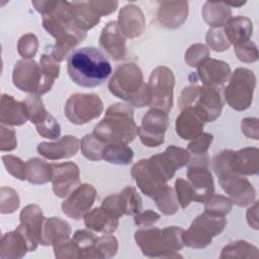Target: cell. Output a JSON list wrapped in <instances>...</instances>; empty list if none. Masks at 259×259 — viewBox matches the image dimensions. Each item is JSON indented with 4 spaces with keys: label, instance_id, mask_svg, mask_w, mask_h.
I'll list each match as a JSON object with an SVG mask.
<instances>
[{
    "label": "cell",
    "instance_id": "obj_1",
    "mask_svg": "<svg viewBox=\"0 0 259 259\" xmlns=\"http://www.w3.org/2000/svg\"><path fill=\"white\" fill-rule=\"evenodd\" d=\"M42 26L56 39L55 45L50 47V54L59 63L82 42L87 34L74 22L72 3L69 1L50 0L48 11L42 15Z\"/></svg>",
    "mask_w": 259,
    "mask_h": 259
},
{
    "label": "cell",
    "instance_id": "obj_2",
    "mask_svg": "<svg viewBox=\"0 0 259 259\" xmlns=\"http://www.w3.org/2000/svg\"><path fill=\"white\" fill-rule=\"evenodd\" d=\"M71 80L86 88L101 85L111 74L112 68L106 56L97 48L84 47L73 51L67 61Z\"/></svg>",
    "mask_w": 259,
    "mask_h": 259
},
{
    "label": "cell",
    "instance_id": "obj_3",
    "mask_svg": "<svg viewBox=\"0 0 259 259\" xmlns=\"http://www.w3.org/2000/svg\"><path fill=\"white\" fill-rule=\"evenodd\" d=\"M92 134L106 145H127L133 142L138 135L134 108L125 103L111 104L106 109L103 118L94 126Z\"/></svg>",
    "mask_w": 259,
    "mask_h": 259
},
{
    "label": "cell",
    "instance_id": "obj_4",
    "mask_svg": "<svg viewBox=\"0 0 259 259\" xmlns=\"http://www.w3.org/2000/svg\"><path fill=\"white\" fill-rule=\"evenodd\" d=\"M232 150H223L218 153L211 159V168L232 203L241 207L249 206L256 200V190L244 175L232 169Z\"/></svg>",
    "mask_w": 259,
    "mask_h": 259
},
{
    "label": "cell",
    "instance_id": "obj_5",
    "mask_svg": "<svg viewBox=\"0 0 259 259\" xmlns=\"http://www.w3.org/2000/svg\"><path fill=\"white\" fill-rule=\"evenodd\" d=\"M256 87V76L253 71L247 68H237L229 79L224 89L225 100L228 105L237 111L248 109L253 100Z\"/></svg>",
    "mask_w": 259,
    "mask_h": 259
},
{
    "label": "cell",
    "instance_id": "obj_6",
    "mask_svg": "<svg viewBox=\"0 0 259 259\" xmlns=\"http://www.w3.org/2000/svg\"><path fill=\"white\" fill-rule=\"evenodd\" d=\"M143 73L134 63H124L118 66L108 82V89L115 97L128 104L145 86Z\"/></svg>",
    "mask_w": 259,
    "mask_h": 259
},
{
    "label": "cell",
    "instance_id": "obj_7",
    "mask_svg": "<svg viewBox=\"0 0 259 259\" xmlns=\"http://www.w3.org/2000/svg\"><path fill=\"white\" fill-rule=\"evenodd\" d=\"M64 111L70 122L81 125L101 115L103 102L95 93H74L67 99Z\"/></svg>",
    "mask_w": 259,
    "mask_h": 259
},
{
    "label": "cell",
    "instance_id": "obj_8",
    "mask_svg": "<svg viewBox=\"0 0 259 259\" xmlns=\"http://www.w3.org/2000/svg\"><path fill=\"white\" fill-rule=\"evenodd\" d=\"M131 174L140 190L153 200L164 193L169 186L165 175L150 158L136 163Z\"/></svg>",
    "mask_w": 259,
    "mask_h": 259
},
{
    "label": "cell",
    "instance_id": "obj_9",
    "mask_svg": "<svg viewBox=\"0 0 259 259\" xmlns=\"http://www.w3.org/2000/svg\"><path fill=\"white\" fill-rule=\"evenodd\" d=\"M151 92V108H160L170 112L173 105V94L175 85V76L173 71L165 66L156 67L148 82Z\"/></svg>",
    "mask_w": 259,
    "mask_h": 259
},
{
    "label": "cell",
    "instance_id": "obj_10",
    "mask_svg": "<svg viewBox=\"0 0 259 259\" xmlns=\"http://www.w3.org/2000/svg\"><path fill=\"white\" fill-rule=\"evenodd\" d=\"M208 156L205 154L190 157L187 164V178L192 187L195 202L202 203L214 193L213 178L208 168Z\"/></svg>",
    "mask_w": 259,
    "mask_h": 259
},
{
    "label": "cell",
    "instance_id": "obj_11",
    "mask_svg": "<svg viewBox=\"0 0 259 259\" xmlns=\"http://www.w3.org/2000/svg\"><path fill=\"white\" fill-rule=\"evenodd\" d=\"M168 126V113L160 108H150L138 126V136L143 145L149 148H156L164 143Z\"/></svg>",
    "mask_w": 259,
    "mask_h": 259
},
{
    "label": "cell",
    "instance_id": "obj_12",
    "mask_svg": "<svg viewBox=\"0 0 259 259\" xmlns=\"http://www.w3.org/2000/svg\"><path fill=\"white\" fill-rule=\"evenodd\" d=\"M135 240L142 253L150 258H177L182 257L168 246L163 231L155 227H143L135 233Z\"/></svg>",
    "mask_w": 259,
    "mask_h": 259
},
{
    "label": "cell",
    "instance_id": "obj_13",
    "mask_svg": "<svg viewBox=\"0 0 259 259\" xmlns=\"http://www.w3.org/2000/svg\"><path fill=\"white\" fill-rule=\"evenodd\" d=\"M38 246L37 241L29 234L23 225L14 231L5 233L0 240L1 259H20L27 252H33Z\"/></svg>",
    "mask_w": 259,
    "mask_h": 259
},
{
    "label": "cell",
    "instance_id": "obj_14",
    "mask_svg": "<svg viewBox=\"0 0 259 259\" xmlns=\"http://www.w3.org/2000/svg\"><path fill=\"white\" fill-rule=\"evenodd\" d=\"M12 82L22 92L44 95V79L40 67L33 59H21L15 63Z\"/></svg>",
    "mask_w": 259,
    "mask_h": 259
},
{
    "label": "cell",
    "instance_id": "obj_15",
    "mask_svg": "<svg viewBox=\"0 0 259 259\" xmlns=\"http://www.w3.org/2000/svg\"><path fill=\"white\" fill-rule=\"evenodd\" d=\"M96 194L97 191L92 184H81L62 202L63 212L76 221L83 219L94 204Z\"/></svg>",
    "mask_w": 259,
    "mask_h": 259
},
{
    "label": "cell",
    "instance_id": "obj_16",
    "mask_svg": "<svg viewBox=\"0 0 259 259\" xmlns=\"http://www.w3.org/2000/svg\"><path fill=\"white\" fill-rule=\"evenodd\" d=\"M53 191L56 196L65 198L81 185L80 169L73 162L53 164Z\"/></svg>",
    "mask_w": 259,
    "mask_h": 259
},
{
    "label": "cell",
    "instance_id": "obj_17",
    "mask_svg": "<svg viewBox=\"0 0 259 259\" xmlns=\"http://www.w3.org/2000/svg\"><path fill=\"white\" fill-rule=\"evenodd\" d=\"M191 106L197 108L206 122L214 121L222 113L224 99L219 87L199 86L195 101Z\"/></svg>",
    "mask_w": 259,
    "mask_h": 259
},
{
    "label": "cell",
    "instance_id": "obj_18",
    "mask_svg": "<svg viewBox=\"0 0 259 259\" xmlns=\"http://www.w3.org/2000/svg\"><path fill=\"white\" fill-rule=\"evenodd\" d=\"M80 149V141L71 135L64 136L56 142H41L37 145V153L48 160H62L75 156Z\"/></svg>",
    "mask_w": 259,
    "mask_h": 259
},
{
    "label": "cell",
    "instance_id": "obj_19",
    "mask_svg": "<svg viewBox=\"0 0 259 259\" xmlns=\"http://www.w3.org/2000/svg\"><path fill=\"white\" fill-rule=\"evenodd\" d=\"M196 69V77L205 86L220 87L230 79L232 74L228 63L211 58L205 59Z\"/></svg>",
    "mask_w": 259,
    "mask_h": 259
},
{
    "label": "cell",
    "instance_id": "obj_20",
    "mask_svg": "<svg viewBox=\"0 0 259 259\" xmlns=\"http://www.w3.org/2000/svg\"><path fill=\"white\" fill-rule=\"evenodd\" d=\"M205 119L194 106L181 109L175 121L176 134L182 140H193L203 133Z\"/></svg>",
    "mask_w": 259,
    "mask_h": 259
},
{
    "label": "cell",
    "instance_id": "obj_21",
    "mask_svg": "<svg viewBox=\"0 0 259 259\" xmlns=\"http://www.w3.org/2000/svg\"><path fill=\"white\" fill-rule=\"evenodd\" d=\"M99 47L113 61L122 60L126 53L125 37L120 32L115 20L109 21L101 30Z\"/></svg>",
    "mask_w": 259,
    "mask_h": 259
},
{
    "label": "cell",
    "instance_id": "obj_22",
    "mask_svg": "<svg viewBox=\"0 0 259 259\" xmlns=\"http://www.w3.org/2000/svg\"><path fill=\"white\" fill-rule=\"evenodd\" d=\"M117 25L125 38L140 36L146 26V18L142 9L135 4L124 5L118 13Z\"/></svg>",
    "mask_w": 259,
    "mask_h": 259
},
{
    "label": "cell",
    "instance_id": "obj_23",
    "mask_svg": "<svg viewBox=\"0 0 259 259\" xmlns=\"http://www.w3.org/2000/svg\"><path fill=\"white\" fill-rule=\"evenodd\" d=\"M187 1H162L159 3L157 18L161 25L167 28H177L187 19Z\"/></svg>",
    "mask_w": 259,
    "mask_h": 259
},
{
    "label": "cell",
    "instance_id": "obj_24",
    "mask_svg": "<svg viewBox=\"0 0 259 259\" xmlns=\"http://www.w3.org/2000/svg\"><path fill=\"white\" fill-rule=\"evenodd\" d=\"M28 116V110L23 101L16 100L12 95L3 93L0 105V121L2 124L19 126L24 124Z\"/></svg>",
    "mask_w": 259,
    "mask_h": 259
},
{
    "label": "cell",
    "instance_id": "obj_25",
    "mask_svg": "<svg viewBox=\"0 0 259 259\" xmlns=\"http://www.w3.org/2000/svg\"><path fill=\"white\" fill-rule=\"evenodd\" d=\"M83 219L87 229L101 234L114 233L119 224V218L115 217L102 206L89 210Z\"/></svg>",
    "mask_w": 259,
    "mask_h": 259
},
{
    "label": "cell",
    "instance_id": "obj_26",
    "mask_svg": "<svg viewBox=\"0 0 259 259\" xmlns=\"http://www.w3.org/2000/svg\"><path fill=\"white\" fill-rule=\"evenodd\" d=\"M231 166L241 175H257L259 173V150L255 147H248L233 151Z\"/></svg>",
    "mask_w": 259,
    "mask_h": 259
},
{
    "label": "cell",
    "instance_id": "obj_27",
    "mask_svg": "<svg viewBox=\"0 0 259 259\" xmlns=\"http://www.w3.org/2000/svg\"><path fill=\"white\" fill-rule=\"evenodd\" d=\"M224 32L234 47L250 39L253 32V24L250 18L246 16H232L223 26Z\"/></svg>",
    "mask_w": 259,
    "mask_h": 259
},
{
    "label": "cell",
    "instance_id": "obj_28",
    "mask_svg": "<svg viewBox=\"0 0 259 259\" xmlns=\"http://www.w3.org/2000/svg\"><path fill=\"white\" fill-rule=\"evenodd\" d=\"M72 230L70 225L61 218L46 219L42 234L44 246H55L70 240Z\"/></svg>",
    "mask_w": 259,
    "mask_h": 259
},
{
    "label": "cell",
    "instance_id": "obj_29",
    "mask_svg": "<svg viewBox=\"0 0 259 259\" xmlns=\"http://www.w3.org/2000/svg\"><path fill=\"white\" fill-rule=\"evenodd\" d=\"M46 219L41 208L36 204H27L24 206L19 214L20 224L25 227L29 234L42 245V234Z\"/></svg>",
    "mask_w": 259,
    "mask_h": 259
},
{
    "label": "cell",
    "instance_id": "obj_30",
    "mask_svg": "<svg viewBox=\"0 0 259 259\" xmlns=\"http://www.w3.org/2000/svg\"><path fill=\"white\" fill-rule=\"evenodd\" d=\"M203 20L210 27H223L232 17V9L225 2L206 1L201 10Z\"/></svg>",
    "mask_w": 259,
    "mask_h": 259
},
{
    "label": "cell",
    "instance_id": "obj_31",
    "mask_svg": "<svg viewBox=\"0 0 259 259\" xmlns=\"http://www.w3.org/2000/svg\"><path fill=\"white\" fill-rule=\"evenodd\" d=\"M26 180L35 185L46 184L52 181L53 167L51 163L45 160L33 157L26 161Z\"/></svg>",
    "mask_w": 259,
    "mask_h": 259
},
{
    "label": "cell",
    "instance_id": "obj_32",
    "mask_svg": "<svg viewBox=\"0 0 259 259\" xmlns=\"http://www.w3.org/2000/svg\"><path fill=\"white\" fill-rule=\"evenodd\" d=\"M226 226L227 220L225 217H214L205 211L197 215L190 225V227L209 238L220 235Z\"/></svg>",
    "mask_w": 259,
    "mask_h": 259
},
{
    "label": "cell",
    "instance_id": "obj_33",
    "mask_svg": "<svg viewBox=\"0 0 259 259\" xmlns=\"http://www.w3.org/2000/svg\"><path fill=\"white\" fill-rule=\"evenodd\" d=\"M72 3V16L76 25L83 31L93 28L100 21V16L97 15L88 2L84 1H73Z\"/></svg>",
    "mask_w": 259,
    "mask_h": 259
},
{
    "label": "cell",
    "instance_id": "obj_34",
    "mask_svg": "<svg viewBox=\"0 0 259 259\" xmlns=\"http://www.w3.org/2000/svg\"><path fill=\"white\" fill-rule=\"evenodd\" d=\"M134 151L124 144L105 145L102 160L113 165H128L133 162Z\"/></svg>",
    "mask_w": 259,
    "mask_h": 259
},
{
    "label": "cell",
    "instance_id": "obj_35",
    "mask_svg": "<svg viewBox=\"0 0 259 259\" xmlns=\"http://www.w3.org/2000/svg\"><path fill=\"white\" fill-rule=\"evenodd\" d=\"M118 204L122 215H135L143 208L142 198L133 186H126L118 193Z\"/></svg>",
    "mask_w": 259,
    "mask_h": 259
},
{
    "label": "cell",
    "instance_id": "obj_36",
    "mask_svg": "<svg viewBox=\"0 0 259 259\" xmlns=\"http://www.w3.org/2000/svg\"><path fill=\"white\" fill-rule=\"evenodd\" d=\"M259 257L258 248L253 244L244 241L238 240L226 245L220 255L221 259L224 258H255Z\"/></svg>",
    "mask_w": 259,
    "mask_h": 259
},
{
    "label": "cell",
    "instance_id": "obj_37",
    "mask_svg": "<svg viewBox=\"0 0 259 259\" xmlns=\"http://www.w3.org/2000/svg\"><path fill=\"white\" fill-rule=\"evenodd\" d=\"M39 67L44 79V94H46L52 89L55 80L58 79L60 75V63L48 53L40 57Z\"/></svg>",
    "mask_w": 259,
    "mask_h": 259
},
{
    "label": "cell",
    "instance_id": "obj_38",
    "mask_svg": "<svg viewBox=\"0 0 259 259\" xmlns=\"http://www.w3.org/2000/svg\"><path fill=\"white\" fill-rule=\"evenodd\" d=\"M105 143L98 140L93 134L85 135L80 141V149L83 156L90 161L102 160Z\"/></svg>",
    "mask_w": 259,
    "mask_h": 259
},
{
    "label": "cell",
    "instance_id": "obj_39",
    "mask_svg": "<svg viewBox=\"0 0 259 259\" xmlns=\"http://www.w3.org/2000/svg\"><path fill=\"white\" fill-rule=\"evenodd\" d=\"M117 250L118 242L116 238L110 234H104L96 239L93 248V258H111L116 255Z\"/></svg>",
    "mask_w": 259,
    "mask_h": 259
},
{
    "label": "cell",
    "instance_id": "obj_40",
    "mask_svg": "<svg viewBox=\"0 0 259 259\" xmlns=\"http://www.w3.org/2000/svg\"><path fill=\"white\" fill-rule=\"evenodd\" d=\"M97 237L88 230H78L72 237V242L80 251L81 258H93V248Z\"/></svg>",
    "mask_w": 259,
    "mask_h": 259
},
{
    "label": "cell",
    "instance_id": "obj_41",
    "mask_svg": "<svg viewBox=\"0 0 259 259\" xmlns=\"http://www.w3.org/2000/svg\"><path fill=\"white\" fill-rule=\"evenodd\" d=\"M233 203L231 199L222 194H212L204 201V211L214 217H226L231 212Z\"/></svg>",
    "mask_w": 259,
    "mask_h": 259
},
{
    "label": "cell",
    "instance_id": "obj_42",
    "mask_svg": "<svg viewBox=\"0 0 259 259\" xmlns=\"http://www.w3.org/2000/svg\"><path fill=\"white\" fill-rule=\"evenodd\" d=\"M37 134L46 139L56 140L61 135V126L58 120L48 111V113L34 123Z\"/></svg>",
    "mask_w": 259,
    "mask_h": 259
},
{
    "label": "cell",
    "instance_id": "obj_43",
    "mask_svg": "<svg viewBox=\"0 0 259 259\" xmlns=\"http://www.w3.org/2000/svg\"><path fill=\"white\" fill-rule=\"evenodd\" d=\"M154 201L160 211L165 215L175 214L180 207L175 190L170 186H168L165 192L157 197Z\"/></svg>",
    "mask_w": 259,
    "mask_h": 259
},
{
    "label": "cell",
    "instance_id": "obj_44",
    "mask_svg": "<svg viewBox=\"0 0 259 259\" xmlns=\"http://www.w3.org/2000/svg\"><path fill=\"white\" fill-rule=\"evenodd\" d=\"M205 41L210 50L218 53L225 52L231 47L223 27H210L205 35Z\"/></svg>",
    "mask_w": 259,
    "mask_h": 259
},
{
    "label": "cell",
    "instance_id": "obj_45",
    "mask_svg": "<svg viewBox=\"0 0 259 259\" xmlns=\"http://www.w3.org/2000/svg\"><path fill=\"white\" fill-rule=\"evenodd\" d=\"M20 205V198L16 190L2 186L0 189V212L3 214L14 212Z\"/></svg>",
    "mask_w": 259,
    "mask_h": 259
},
{
    "label": "cell",
    "instance_id": "obj_46",
    "mask_svg": "<svg viewBox=\"0 0 259 259\" xmlns=\"http://www.w3.org/2000/svg\"><path fill=\"white\" fill-rule=\"evenodd\" d=\"M209 58V50L203 44H193L185 52L184 60L186 65L192 68H197L205 59Z\"/></svg>",
    "mask_w": 259,
    "mask_h": 259
},
{
    "label": "cell",
    "instance_id": "obj_47",
    "mask_svg": "<svg viewBox=\"0 0 259 259\" xmlns=\"http://www.w3.org/2000/svg\"><path fill=\"white\" fill-rule=\"evenodd\" d=\"M2 162L10 175L21 181L26 180V164L19 157L3 155Z\"/></svg>",
    "mask_w": 259,
    "mask_h": 259
},
{
    "label": "cell",
    "instance_id": "obj_48",
    "mask_svg": "<svg viewBox=\"0 0 259 259\" xmlns=\"http://www.w3.org/2000/svg\"><path fill=\"white\" fill-rule=\"evenodd\" d=\"M38 49V39L33 33L23 34L17 41V52L22 59H32Z\"/></svg>",
    "mask_w": 259,
    "mask_h": 259
},
{
    "label": "cell",
    "instance_id": "obj_49",
    "mask_svg": "<svg viewBox=\"0 0 259 259\" xmlns=\"http://www.w3.org/2000/svg\"><path fill=\"white\" fill-rule=\"evenodd\" d=\"M174 190L181 208H186L191 201H194V193L188 180L177 178L174 185Z\"/></svg>",
    "mask_w": 259,
    "mask_h": 259
},
{
    "label": "cell",
    "instance_id": "obj_50",
    "mask_svg": "<svg viewBox=\"0 0 259 259\" xmlns=\"http://www.w3.org/2000/svg\"><path fill=\"white\" fill-rule=\"evenodd\" d=\"M234 51L237 58L243 63H254L259 57L258 48L251 39L234 47Z\"/></svg>",
    "mask_w": 259,
    "mask_h": 259
},
{
    "label": "cell",
    "instance_id": "obj_51",
    "mask_svg": "<svg viewBox=\"0 0 259 259\" xmlns=\"http://www.w3.org/2000/svg\"><path fill=\"white\" fill-rule=\"evenodd\" d=\"M213 141V136L209 133H202L187 145V151L193 156L207 154V151Z\"/></svg>",
    "mask_w": 259,
    "mask_h": 259
},
{
    "label": "cell",
    "instance_id": "obj_52",
    "mask_svg": "<svg viewBox=\"0 0 259 259\" xmlns=\"http://www.w3.org/2000/svg\"><path fill=\"white\" fill-rule=\"evenodd\" d=\"M163 234L165 236L166 242L170 249L174 252H179L183 249L184 243H183V232L184 230L177 226H170L167 228H164Z\"/></svg>",
    "mask_w": 259,
    "mask_h": 259
},
{
    "label": "cell",
    "instance_id": "obj_53",
    "mask_svg": "<svg viewBox=\"0 0 259 259\" xmlns=\"http://www.w3.org/2000/svg\"><path fill=\"white\" fill-rule=\"evenodd\" d=\"M17 140L15 131L9 125H0V150L1 152H10L16 149Z\"/></svg>",
    "mask_w": 259,
    "mask_h": 259
},
{
    "label": "cell",
    "instance_id": "obj_54",
    "mask_svg": "<svg viewBox=\"0 0 259 259\" xmlns=\"http://www.w3.org/2000/svg\"><path fill=\"white\" fill-rule=\"evenodd\" d=\"M53 247H54L55 257L58 259H79V258H81L79 249L72 242L71 239L67 242H64L59 245H55Z\"/></svg>",
    "mask_w": 259,
    "mask_h": 259
},
{
    "label": "cell",
    "instance_id": "obj_55",
    "mask_svg": "<svg viewBox=\"0 0 259 259\" xmlns=\"http://www.w3.org/2000/svg\"><path fill=\"white\" fill-rule=\"evenodd\" d=\"M88 4L100 17L113 13L118 7V1L116 0H91L88 1Z\"/></svg>",
    "mask_w": 259,
    "mask_h": 259
},
{
    "label": "cell",
    "instance_id": "obj_56",
    "mask_svg": "<svg viewBox=\"0 0 259 259\" xmlns=\"http://www.w3.org/2000/svg\"><path fill=\"white\" fill-rule=\"evenodd\" d=\"M198 89H199L198 85L192 84V85H189V86L185 87L181 91V94H180L179 99H178V106H179L180 109L191 106L193 104V102L195 101V98L197 96Z\"/></svg>",
    "mask_w": 259,
    "mask_h": 259
},
{
    "label": "cell",
    "instance_id": "obj_57",
    "mask_svg": "<svg viewBox=\"0 0 259 259\" xmlns=\"http://www.w3.org/2000/svg\"><path fill=\"white\" fill-rule=\"evenodd\" d=\"M259 119L257 117H246L242 119L241 130L242 133L248 138L253 140L259 139Z\"/></svg>",
    "mask_w": 259,
    "mask_h": 259
},
{
    "label": "cell",
    "instance_id": "obj_58",
    "mask_svg": "<svg viewBox=\"0 0 259 259\" xmlns=\"http://www.w3.org/2000/svg\"><path fill=\"white\" fill-rule=\"evenodd\" d=\"M159 220L160 214L152 209H146L134 215V222L139 227H150Z\"/></svg>",
    "mask_w": 259,
    "mask_h": 259
},
{
    "label": "cell",
    "instance_id": "obj_59",
    "mask_svg": "<svg viewBox=\"0 0 259 259\" xmlns=\"http://www.w3.org/2000/svg\"><path fill=\"white\" fill-rule=\"evenodd\" d=\"M101 206L104 207L105 209H107L108 211H110L111 213H113L117 218L122 217L120 209H119V204H118V193L111 194V195H108L107 197H105L102 200Z\"/></svg>",
    "mask_w": 259,
    "mask_h": 259
},
{
    "label": "cell",
    "instance_id": "obj_60",
    "mask_svg": "<svg viewBox=\"0 0 259 259\" xmlns=\"http://www.w3.org/2000/svg\"><path fill=\"white\" fill-rule=\"evenodd\" d=\"M246 218H247V223L248 225L253 228L254 230H258L259 229V223H258V201H254L251 206L247 209V213H246Z\"/></svg>",
    "mask_w": 259,
    "mask_h": 259
},
{
    "label": "cell",
    "instance_id": "obj_61",
    "mask_svg": "<svg viewBox=\"0 0 259 259\" xmlns=\"http://www.w3.org/2000/svg\"><path fill=\"white\" fill-rule=\"evenodd\" d=\"M229 7H241L243 5L246 4V2H241V3H229V2H225Z\"/></svg>",
    "mask_w": 259,
    "mask_h": 259
}]
</instances>
